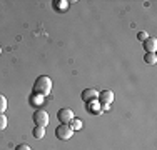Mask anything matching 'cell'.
<instances>
[{
  "label": "cell",
  "mask_w": 157,
  "mask_h": 150,
  "mask_svg": "<svg viewBox=\"0 0 157 150\" xmlns=\"http://www.w3.org/2000/svg\"><path fill=\"white\" fill-rule=\"evenodd\" d=\"M33 92L40 93V95H50V92H52L50 77H47V75H40V77L35 80V84H33Z\"/></svg>",
  "instance_id": "1"
},
{
  "label": "cell",
  "mask_w": 157,
  "mask_h": 150,
  "mask_svg": "<svg viewBox=\"0 0 157 150\" xmlns=\"http://www.w3.org/2000/svg\"><path fill=\"white\" fill-rule=\"evenodd\" d=\"M144 48H145V54H155L157 50V40L154 37H149L147 40H144Z\"/></svg>",
  "instance_id": "7"
},
{
  "label": "cell",
  "mask_w": 157,
  "mask_h": 150,
  "mask_svg": "<svg viewBox=\"0 0 157 150\" xmlns=\"http://www.w3.org/2000/svg\"><path fill=\"white\" fill-rule=\"evenodd\" d=\"M69 125H70V129H72V130H80L82 125H84V122H82L80 118H75V117H74L72 122H70Z\"/></svg>",
  "instance_id": "9"
},
{
  "label": "cell",
  "mask_w": 157,
  "mask_h": 150,
  "mask_svg": "<svg viewBox=\"0 0 157 150\" xmlns=\"http://www.w3.org/2000/svg\"><path fill=\"white\" fill-rule=\"evenodd\" d=\"M144 60H145V63H152V65H154V63L157 62V55L155 54H145Z\"/></svg>",
  "instance_id": "11"
},
{
  "label": "cell",
  "mask_w": 157,
  "mask_h": 150,
  "mask_svg": "<svg viewBox=\"0 0 157 150\" xmlns=\"http://www.w3.org/2000/svg\"><path fill=\"white\" fill-rule=\"evenodd\" d=\"M0 52H2V48H0Z\"/></svg>",
  "instance_id": "16"
},
{
  "label": "cell",
  "mask_w": 157,
  "mask_h": 150,
  "mask_svg": "<svg viewBox=\"0 0 157 150\" xmlns=\"http://www.w3.org/2000/svg\"><path fill=\"white\" fill-rule=\"evenodd\" d=\"M137 39H139L140 42H144V40H147V39H149L147 32H139V33H137Z\"/></svg>",
  "instance_id": "14"
},
{
  "label": "cell",
  "mask_w": 157,
  "mask_h": 150,
  "mask_svg": "<svg viewBox=\"0 0 157 150\" xmlns=\"http://www.w3.org/2000/svg\"><path fill=\"white\" fill-rule=\"evenodd\" d=\"M74 130L70 129L69 123H60V125L55 129V137L59 138V140H69L70 137H72Z\"/></svg>",
  "instance_id": "2"
},
{
  "label": "cell",
  "mask_w": 157,
  "mask_h": 150,
  "mask_svg": "<svg viewBox=\"0 0 157 150\" xmlns=\"http://www.w3.org/2000/svg\"><path fill=\"white\" fill-rule=\"evenodd\" d=\"M5 110H7V99L0 93V114H3Z\"/></svg>",
  "instance_id": "12"
},
{
  "label": "cell",
  "mask_w": 157,
  "mask_h": 150,
  "mask_svg": "<svg viewBox=\"0 0 157 150\" xmlns=\"http://www.w3.org/2000/svg\"><path fill=\"white\" fill-rule=\"evenodd\" d=\"M97 100H94V102H89L87 103V107H89V112H92V114H94V112H95V114H102V108H99V107H97Z\"/></svg>",
  "instance_id": "10"
},
{
  "label": "cell",
  "mask_w": 157,
  "mask_h": 150,
  "mask_svg": "<svg viewBox=\"0 0 157 150\" xmlns=\"http://www.w3.org/2000/svg\"><path fill=\"white\" fill-rule=\"evenodd\" d=\"M57 118L60 123H70L74 118V112L70 110V108H60V110L57 112Z\"/></svg>",
  "instance_id": "4"
},
{
  "label": "cell",
  "mask_w": 157,
  "mask_h": 150,
  "mask_svg": "<svg viewBox=\"0 0 157 150\" xmlns=\"http://www.w3.org/2000/svg\"><path fill=\"white\" fill-rule=\"evenodd\" d=\"M15 150H32V148L29 147L27 144H20V145H17V147H15Z\"/></svg>",
  "instance_id": "15"
},
{
  "label": "cell",
  "mask_w": 157,
  "mask_h": 150,
  "mask_svg": "<svg viewBox=\"0 0 157 150\" xmlns=\"http://www.w3.org/2000/svg\"><path fill=\"white\" fill-rule=\"evenodd\" d=\"M33 123L39 127H47L48 123V114L45 110H35L33 112Z\"/></svg>",
  "instance_id": "3"
},
{
  "label": "cell",
  "mask_w": 157,
  "mask_h": 150,
  "mask_svg": "<svg viewBox=\"0 0 157 150\" xmlns=\"http://www.w3.org/2000/svg\"><path fill=\"white\" fill-rule=\"evenodd\" d=\"M97 102H100L102 105H110L114 102V92L112 90H102L97 97Z\"/></svg>",
  "instance_id": "6"
},
{
  "label": "cell",
  "mask_w": 157,
  "mask_h": 150,
  "mask_svg": "<svg viewBox=\"0 0 157 150\" xmlns=\"http://www.w3.org/2000/svg\"><path fill=\"white\" fill-rule=\"evenodd\" d=\"M7 122H9L7 117L3 114H0V130H5L7 129Z\"/></svg>",
  "instance_id": "13"
},
{
  "label": "cell",
  "mask_w": 157,
  "mask_h": 150,
  "mask_svg": "<svg viewBox=\"0 0 157 150\" xmlns=\"http://www.w3.org/2000/svg\"><path fill=\"white\" fill-rule=\"evenodd\" d=\"M97 97H99V92H97L95 88H85V90H82V93H80V99L84 100L85 103L94 102V100H97Z\"/></svg>",
  "instance_id": "5"
},
{
  "label": "cell",
  "mask_w": 157,
  "mask_h": 150,
  "mask_svg": "<svg viewBox=\"0 0 157 150\" xmlns=\"http://www.w3.org/2000/svg\"><path fill=\"white\" fill-rule=\"evenodd\" d=\"M32 135H33V138H44L45 137V127L35 125V129L32 130Z\"/></svg>",
  "instance_id": "8"
}]
</instances>
